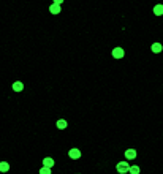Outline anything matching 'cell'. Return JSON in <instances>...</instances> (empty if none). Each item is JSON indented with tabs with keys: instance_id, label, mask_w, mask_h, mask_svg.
I'll return each instance as SVG.
<instances>
[{
	"instance_id": "obj_4",
	"label": "cell",
	"mask_w": 163,
	"mask_h": 174,
	"mask_svg": "<svg viewBox=\"0 0 163 174\" xmlns=\"http://www.w3.org/2000/svg\"><path fill=\"white\" fill-rule=\"evenodd\" d=\"M60 10H62V6H60V3H52V5L49 6V11L52 13V14H59Z\"/></svg>"
},
{
	"instance_id": "obj_3",
	"label": "cell",
	"mask_w": 163,
	"mask_h": 174,
	"mask_svg": "<svg viewBox=\"0 0 163 174\" xmlns=\"http://www.w3.org/2000/svg\"><path fill=\"white\" fill-rule=\"evenodd\" d=\"M68 155H70L73 160H76V158H79V157H81V150L78 149V147H73V149H70Z\"/></svg>"
},
{
	"instance_id": "obj_5",
	"label": "cell",
	"mask_w": 163,
	"mask_h": 174,
	"mask_svg": "<svg viewBox=\"0 0 163 174\" xmlns=\"http://www.w3.org/2000/svg\"><path fill=\"white\" fill-rule=\"evenodd\" d=\"M113 55H114V57H116V59H122V57H124V55H125V51H124V49H122V48H114V51H113Z\"/></svg>"
},
{
	"instance_id": "obj_9",
	"label": "cell",
	"mask_w": 163,
	"mask_h": 174,
	"mask_svg": "<svg viewBox=\"0 0 163 174\" xmlns=\"http://www.w3.org/2000/svg\"><path fill=\"white\" fill-rule=\"evenodd\" d=\"M154 13H155L157 16H163V5H155Z\"/></svg>"
},
{
	"instance_id": "obj_6",
	"label": "cell",
	"mask_w": 163,
	"mask_h": 174,
	"mask_svg": "<svg viewBox=\"0 0 163 174\" xmlns=\"http://www.w3.org/2000/svg\"><path fill=\"white\" fill-rule=\"evenodd\" d=\"M162 51H163L162 43H154V45H152V52H154V54H160Z\"/></svg>"
},
{
	"instance_id": "obj_7",
	"label": "cell",
	"mask_w": 163,
	"mask_h": 174,
	"mask_svg": "<svg viewBox=\"0 0 163 174\" xmlns=\"http://www.w3.org/2000/svg\"><path fill=\"white\" fill-rule=\"evenodd\" d=\"M10 171V163L8 162H0V173H8Z\"/></svg>"
},
{
	"instance_id": "obj_8",
	"label": "cell",
	"mask_w": 163,
	"mask_h": 174,
	"mask_svg": "<svg viewBox=\"0 0 163 174\" xmlns=\"http://www.w3.org/2000/svg\"><path fill=\"white\" fill-rule=\"evenodd\" d=\"M67 127H68V122H67L65 119H60V120H57V128H60V130H65Z\"/></svg>"
},
{
	"instance_id": "obj_1",
	"label": "cell",
	"mask_w": 163,
	"mask_h": 174,
	"mask_svg": "<svg viewBox=\"0 0 163 174\" xmlns=\"http://www.w3.org/2000/svg\"><path fill=\"white\" fill-rule=\"evenodd\" d=\"M130 169V162L128 160H122L120 163H117V171L119 174H127Z\"/></svg>"
},
{
	"instance_id": "obj_11",
	"label": "cell",
	"mask_w": 163,
	"mask_h": 174,
	"mask_svg": "<svg viewBox=\"0 0 163 174\" xmlns=\"http://www.w3.org/2000/svg\"><path fill=\"white\" fill-rule=\"evenodd\" d=\"M54 3H60V5H62V3H63V0H54Z\"/></svg>"
},
{
	"instance_id": "obj_2",
	"label": "cell",
	"mask_w": 163,
	"mask_h": 174,
	"mask_svg": "<svg viewBox=\"0 0 163 174\" xmlns=\"http://www.w3.org/2000/svg\"><path fill=\"white\" fill-rule=\"evenodd\" d=\"M136 155H138V152L135 149H128L127 152H125V158L128 160V162H131V160H135L136 158Z\"/></svg>"
},
{
	"instance_id": "obj_10",
	"label": "cell",
	"mask_w": 163,
	"mask_h": 174,
	"mask_svg": "<svg viewBox=\"0 0 163 174\" xmlns=\"http://www.w3.org/2000/svg\"><path fill=\"white\" fill-rule=\"evenodd\" d=\"M40 174H52V169H51L49 166H41V169H40Z\"/></svg>"
}]
</instances>
